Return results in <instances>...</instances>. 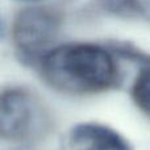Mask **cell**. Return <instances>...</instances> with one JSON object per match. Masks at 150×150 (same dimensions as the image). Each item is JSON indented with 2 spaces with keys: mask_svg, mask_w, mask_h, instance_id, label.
<instances>
[{
  "mask_svg": "<svg viewBox=\"0 0 150 150\" xmlns=\"http://www.w3.org/2000/svg\"><path fill=\"white\" fill-rule=\"evenodd\" d=\"M132 92L137 105L150 116V67L141 70L134 82Z\"/></svg>",
  "mask_w": 150,
  "mask_h": 150,
  "instance_id": "8992f818",
  "label": "cell"
},
{
  "mask_svg": "<svg viewBox=\"0 0 150 150\" xmlns=\"http://www.w3.org/2000/svg\"><path fill=\"white\" fill-rule=\"evenodd\" d=\"M70 145L73 150H129L115 130L95 124L78 125L71 132Z\"/></svg>",
  "mask_w": 150,
  "mask_h": 150,
  "instance_id": "3957f363",
  "label": "cell"
},
{
  "mask_svg": "<svg viewBox=\"0 0 150 150\" xmlns=\"http://www.w3.org/2000/svg\"><path fill=\"white\" fill-rule=\"evenodd\" d=\"M47 115L38 98L24 88L0 92V138L32 141L47 129Z\"/></svg>",
  "mask_w": 150,
  "mask_h": 150,
  "instance_id": "7a4b0ae2",
  "label": "cell"
},
{
  "mask_svg": "<svg viewBox=\"0 0 150 150\" xmlns=\"http://www.w3.org/2000/svg\"><path fill=\"white\" fill-rule=\"evenodd\" d=\"M44 76L54 88L70 93L99 92L117 76L112 55L90 44H70L53 49L42 59Z\"/></svg>",
  "mask_w": 150,
  "mask_h": 150,
  "instance_id": "6da1fadb",
  "label": "cell"
},
{
  "mask_svg": "<svg viewBox=\"0 0 150 150\" xmlns=\"http://www.w3.org/2000/svg\"><path fill=\"white\" fill-rule=\"evenodd\" d=\"M107 5L116 15L150 21V0H107Z\"/></svg>",
  "mask_w": 150,
  "mask_h": 150,
  "instance_id": "5b68a950",
  "label": "cell"
},
{
  "mask_svg": "<svg viewBox=\"0 0 150 150\" xmlns=\"http://www.w3.org/2000/svg\"><path fill=\"white\" fill-rule=\"evenodd\" d=\"M54 20L42 12L23 15L15 29L16 42L24 50H36L45 45L54 33Z\"/></svg>",
  "mask_w": 150,
  "mask_h": 150,
  "instance_id": "277c9868",
  "label": "cell"
}]
</instances>
